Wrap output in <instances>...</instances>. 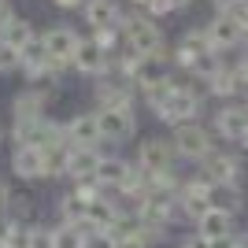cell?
Masks as SVG:
<instances>
[{
    "mask_svg": "<svg viewBox=\"0 0 248 248\" xmlns=\"http://www.w3.org/2000/svg\"><path fill=\"white\" fill-rule=\"evenodd\" d=\"M145 8H148V19H155V15H167V11H174V8H170V0H148Z\"/></svg>",
    "mask_w": 248,
    "mask_h": 248,
    "instance_id": "32",
    "label": "cell"
},
{
    "mask_svg": "<svg viewBox=\"0 0 248 248\" xmlns=\"http://www.w3.org/2000/svg\"><path fill=\"white\" fill-rule=\"evenodd\" d=\"M241 170H245V163H241V155L230 152V148H215V152L200 163V178H207L211 186H241Z\"/></svg>",
    "mask_w": 248,
    "mask_h": 248,
    "instance_id": "7",
    "label": "cell"
},
{
    "mask_svg": "<svg viewBox=\"0 0 248 248\" xmlns=\"http://www.w3.org/2000/svg\"><path fill=\"white\" fill-rule=\"evenodd\" d=\"M100 159H104V148H71V163H67L71 186H78V182H93L96 170H100Z\"/></svg>",
    "mask_w": 248,
    "mask_h": 248,
    "instance_id": "17",
    "label": "cell"
},
{
    "mask_svg": "<svg viewBox=\"0 0 248 248\" xmlns=\"http://www.w3.org/2000/svg\"><path fill=\"white\" fill-rule=\"evenodd\" d=\"M182 248H211V241H204L200 233H189V237L182 241Z\"/></svg>",
    "mask_w": 248,
    "mask_h": 248,
    "instance_id": "35",
    "label": "cell"
},
{
    "mask_svg": "<svg viewBox=\"0 0 248 248\" xmlns=\"http://www.w3.org/2000/svg\"><path fill=\"white\" fill-rule=\"evenodd\" d=\"M248 130V104H222L215 111V123H211V134L222 137V141H233L237 145Z\"/></svg>",
    "mask_w": 248,
    "mask_h": 248,
    "instance_id": "11",
    "label": "cell"
},
{
    "mask_svg": "<svg viewBox=\"0 0 248 248\" xmlns=\"http://www.w3.org/2000/svg\"><path fill=\"white\" fill-rule=\"evenodd\" d=\"M52 4H60V8H78V4H85V0H52Z\"/></svg>",
    "mask_w": 248,
    "mask_h": 248,
    "instance_id": "38",
    "label": "cell"
},
{
    "mask_svg": "<svg viewBox=\"0 0 248 248\" xmlns=\"http://www.w3.org/2000/svg\"><path fill=\"white\" fill-rule=\"evenodd\" d=\"M8 200H11V186H8V182H0V215L8 211Z\"/></svg>",
    "mask_w": 248,
    "mask_h": 248,
    "instance_id": "36",
    "label": "cell"
},
{
    "mask_svg": "<svg viewBox=\"0 0 248 248\" xmlns=\"http://www.w3.org/2000/svg\"><path fill=\"white\" fill-rule=\"evenodd\" d=\"M237 248H248V230H245V233H237Z\"/></svg>",
    "mask_w": 248,
    "mask_h": 248,
    "instance_id": "40",
    "label": "cell"
},
{
    "mask_svg": "<svg viewBox=\"0 0 248 248\" xmlns=\"http://www.w3.org/2000/svg\"><path fill=\"white\" fill-rule=\"evenodd\" d=\"M85 200L74 193V189H67L60 200H56V215H60V222H71V226H85Z\"/></svg>",
    "mask_w": 248,
    "mask_h": 248,
    "instance_id": "23",
    "label": "cell"
},
{
    "mask_svg": "<svg viewBox=\"0 0 248 248\" xmlns=\"http://www.w3.org/2000/svg\"><path fill=\"white\" fill-rule=\"evenodd\" d=\"M204 100H207V85L204 82H178V89L170 93V100L155 111L159 123H167L170 130L182 123H200V111H204Z\"/></svg>",
    "mask_w": 248,
    "mask_h": 248,
    "instance_id": "1",
    "label": "cell"
},
{
    "mask_svg": "<svg viewBox=\"0 0 248 248\" xmlns=\"http://www.w3.org/2000/svg\"><path fill=\"white\" fill-rule=\"evenodd\" d=\"M237 148H245V152H248V130H245V137L237 141Z\"/></svg>",
    "mask_w": 248,
    "mask_h": 248,
    "instance_id": "41",
    "label": "cell"
},
{
    "mask_svg": "<svg viewBox=\"0 0 248 248\" xmlns=\"http://www.w3.org/2000/svg\"><path fill=\"white\" fill-rule=\"evenodd\" d=\"M207 96H218V100H233L237 96V71L233 67H222V71L207 82Z\"/></svg>",
    "mask_w": 248,
    "mask_h": 248,
    "instance_id": "25",
    "label": "cell"
},
{
    "mask_svg": "<svg viewBox=\"0 0 248 248\" xmlns=\"http://www.w3.org/2000/svg\"><path fill=\"white\" fill-rule=\"evenodd\" d=\"M33 37H37V33H33V22H26V19H11V26H8L4 33H0V41H4V45H11L15 52H22L26 45L33 41Z\"/></svg>",
    "mask_w": 248,
    "mask_h": 248,
    "instance_id": "26",
    "label": "cell"
},
{
    "mask_svg": "<svg viewBox=\"0 0 248 248\" xmlns=\"http://www.w3.org/2000/svg\"><path fill=\"white\" fill-rule=\"evenodd\" d=\"M204 52H215L211 45H207V33L204 30H189L186 37L174 45V63L189 71V67L197 63V56H204Z\"/></svg>",
    "mask_w": 248,
    "mask_h": 248,
    "instance_id": "21",
    "label": "cell"
},
{
    "mask_svg": "<svg viewBox=\"0 0 248 248\" xmlns=\"http://www.w3.org/2000/svg\"><path fill=\"white\" fill-rule=\"evenodd\" d=\"M8 230H11V218L0 215V248H4V241H8Z\"/></svg>",
    "mask_w": 248,
    "mask_h": 248,
    "instance_id": "37",
    "label": "cell"
},
{
    "mask_svg": "<svg viewBox=\"0 0 248 248\" xmlns=\"http://www.w3.org/2000/svg\"><path fill=\"white\" fill-rule=\"evenodd\" d=\"M45 48H48V60L56 63H74V52H78V45H82V37L71 30V26H52V30L41 33Z\"/></svg>",
    "mask_w": 248,
    "mask_h": 248,
    "instance_id": "14",
    "label": "cell"
},
{
    "mask_svg": "<svg viewBox=\"0 0 248 248\" xmlns=\"http://www.w3.org/2000/svg\"><path fill=\"white\" fill-rule=\"evenodd\" d=\"M130 167H134V159H126V155H115V152H104L100 170H96V182H100L108 193H115V189L123 186V178L130 174Z\"/></svg>",
    "mask_w": 248,
    "mask_h": 248,
    "instance_id": "19",
    "label": "cell"
},
{
    "mask_svg": "<svg viewBox=\"0 0 248 248\" xmlns=\"http://www.w3.org/2000/svg\"><path fill=\"white\" fill-rule=\"evenodd\" d=\"M4 215H8L11 222H37V218H33V215H37V204H33L30 193H11Z\"/></svg>",
    "mask_w": 248,
    "mask_h": 248,
    "instance_id": "27",
    "label": "cell"
},
{
    "mask_svg": "<svg viewBox=\"0 0 248 248\" xmlns=\"http://www.w3.org/2000/svg\"><path fill=\"white\" fill-rule=\"evenodd\" d=\"M245 104H248V100H245Z\"/></svg>",
    "mask_w": 248,
    "mask_h": 248,
    "instance_id": "45",
    "label": "cell"
},
{
    "mask_svg": "<svg viewBox=\"0 0 248 248\" xmlns=\"http://www.w3.org/2000/svg\"><path fill=\"white\" fill-rule=\"evenodd\" d=\"M15 71H22L19 52L11 48V45H4V41H0V74H15Z\"/></svg>",
    "mask_w": 248,
    "mask_h": 248,
    "instance_id": "29",
    "label": "cell"
},
{
    "mask_svg": "<svg viewBox=\"0 0 248 248\" xmlns=\"http://www.w3.org/2000/svg\"><path fill=\"white\" fill-rule=\"evenodd\" d=\"M11 19H15V11H11V4L8 0H0V33L11 26Z\"/></svg>",
    "mask_w": 248,
    "mask_h": 248,
    "instance_id": "33",
    "label": "cell"
},
{
    "mask_svg": "<svg viewBox=\"0 0 248 248\" xmlns=\"http://www.w3.org/2000/svg\"><path fill=\"white\" fill-rule=\"evenodd\" d=\"M4 248H33V222H11Z\"/></svg>",
    "mask_w": 248,
    "mask_h": 248,
    "instance_id": "28",
    "label": "cell"
},
{
    "mask_svg": "<svg viewBox=\"0 0 248 248\" xmlns=\"http://www.w3.org/2000/svg\"><path fill=\"white\" fill-rule=\"evenodd\" d=\"M119 33H123V30H93V41L100 45L104 52H111L115 41H119Z\"/></svg>",
    "mask_w": 248,
    "mask_h": 248,
    "instance_id": "31",
    "label": "cell"
},
{
    "mask_svg": "<svg viewBox=\"0 0 248 248\" xmlns=\"http://www.w3.org/2000/svg\"><path fill=\"white\" fill-rule=\"evenodd\" d=\"M211 4H215V11H218V15H230V11L237 8V4H245V0H211Z\"/></svg>",
    "mask_w": 248,
    "mask_h": 248,
    "instance_id": "34",
    "label": "cell"
},
{
    "mask_svg": "<svg viewBox=\"0 0 248 248\" xmlns=\"http://www.w3.org/2000/svg\"><path fill=\"white\" fill-rule=\"evenodd\" d=\"M0 134H4V130H0Z\"/></svg>",
    "mask_w": 248,
    "mask_h": 248,
    "instance_id": "44",
    "label": "cell"
},
{
    "mask_svg": "<svg viewBox=\"0 0 248 248\" xmlns=\"http://www.w3.org/2000/svg\"><path fill=\"white\" fill-rule=\"evenodd\" d=\"M96 123H100V141H108V145H126L137 137L134 108H104V111H96Z\"/></svg>",
    "mask_w": 248,
    "mask_h": 248,
    "instance_id": "6",
    "label": "cell"
},
{
    "mask_svg": "<svg viewBox=\"0 0 248 248\" xmlns=\"http://www.w3.org/2000/svg\"><path fill=\"white\" fill-rule=\"evenodd\" d=\"M71 67L78 74H85V78H104V74H111V52H104L93 37H82Z\"/></svg>",
    "mask_w": 248,
    "mask_h": 248,
    "instance_id": "10",
    "label": "cell"
},
{
    "mask_svg": "<svg viewBox=\"0 0 248 248\" xmlns=\"http://www.w3.org/2000/svg\"><path fill=\"white\" fill-rule=\"evenodd\" d=\"M63 130H67V141H71L74 148H100V123H96V111H74L67 123H63Z\"/></svg>",
    "mask_w": 248,
    "mask_h": 248,
    "instance_id": "12",
    "label": "cell"
},
{
    "mask_svg": "<svg viewBox=\"0 0 248 248\" xmlns=\"http://www.w3.org/2000/svg\"><path fill=\"white\" fill-rule=\"evenodd\" d=\"M52 100H56V85H30V89L15 93V100H11V119H15V123L41 119V115H48Z\"/></svg>",
    "mask_w": 248,
    "mask_h": 248,
    "instance_id": "8",
    "label": "cell"
},
{
    "mask_svg": "<svg viewBox=\"0 0 248 248\" xmlns=\"http://www.w3.org/2000/svg\"><path fill=\"white\" fill-rule=\"evenodd\" d=\"M189 4H193V0H170V8H174V11L178 8H189Z\"/></svg>",
    "mask_w": 248,
    "mask_h": 248,
    "instance_id": "39",
    "label": "cell"
},
{
    "mask_svg": "<svg viewBox=\"0 0 248 248\" xmlns=\"http://www.w3.org/2000/svg\"><path fill=\"white\" fill-rule=\"evenodd\" d=\"M204 33H207V45L215 52H226V48H233V45H241V22L233 19V15H215V19L204 26Z\"/></svg>",
    "mask_w": 248,
    "mask_h": 248,
    "instance_id": "16",
    "label": "cell"
},
{
    "mask_svg": "<svg viewBox=\"0 0 248 248\" xmlns=\"http://www.w3.org/2000/svg\"><path fill=\"white\" fill-rule=\"evenodd\" d=\"M123 41L137 56H155L163 48V33H159V26L148 15H126L123 19Z\"/></svg>",
    "mask_w": 248,
    "mask_h": 248,
    "instance_id": "5",
    "label": "cell"
},
{
    "mask_svg": "<svg viewBox=\"0 0 248 248\" xmlns=\"http://www.w3.org/2000/svg\"><path fill=\"white\" fill-rule=\"evenodd\" d=\"M123 19L115 0H85V22L93 30H123Z\"/></svg>",
    "mask_w": 248,
    "mask_h": 248,
    "instance_id": "18",
    "label": "cell"
},
{
    "mask_svg": "<svg viewBox=\"0 0 248 248\" xmlns=\"http://www.w3.org/2000/svg\"><path fill=\"white\" fill-rule=\"evenodd\" d=\"M241 45H248V22H245V30H241Z\"/></svg>",
    "mask_w": 248,
    "mask_h": 248,
    "instance_id": "42",
    "label": "cell"
},
{
    "mask_svg": "<svg viewBox=\"0 0 248 248\" xmlns=\"http://www.w3.org/2000/svg\"><path fill=\"white\" fill-rule=\"evenodd\" d=\"M82 248H119L115 233H100V230H85V245Z\"/></svg>",
    "mask_w": 248,
    "mask_h": 248,
    "instance_id": "30",
    "label": "cell"
},
{
    "mask_svg": "<svg viewBox=\"0 0 248 248\" xmlns=\"http://www.w3.org/2000/svg\"><path fill=\"white\" fill-rule=\"evenodd\" d=\"M134 4H148V0H134Z\"/></svg>",
    "mask_w": 248,
    "mask_h": 248,
    "instance_id": "43",
    "label": "cell"
},
{
    "mask_svg": "<svg viewBox=\"0 0 248 248\" xmlns=\"http://www.w3.org/2000/svg\"><path fill=\"white\" fill-rule=\"evenodd\" d=\"M170 145H174L178 159H189V163H204L207 155L215 152V134L207 130L204 123H182L170 130Z\"/></svg>",
    "mask_w": 248,
    "mask_h": 248,
    "instance_id": "2",
    "label": "cell"
},
{
    "mask_svg": "<svg viewBox=\"0 0 248 248\" xmlns=\"http://www.w3.org/2000/svg\"><path fill=\"white\" fill-rule=\"evenodd\" d=\"M82 245H85V226H71V222L48 226V248H82Z\"/></svg>",
    "mask_w": 248,
    "mask_h": 248,
    "instance_id": "24",
    "label": "cell"
},
{
    "mask_svg": "<svg viewBox=\"0 0 248 248\" xmlns=\"http://www.w3.org/2000/svg\"><path fill=\"white\" fill-rule=\"evenodd\" d=\"M233 218H237V215H230V211H222V207H211V211L197 222V233H200L204 241L233 237Z\"/></svg>",
    "mask_w": 248,
    "mask_h": 248,
    "instance_id": "20",
    "label": "cell"
},
{
    "mask_svg": "<svg viewBox=\"0 0 248 248\" xmlns=\"http://www.w3.org/2000/svg\"><path fill=\"white\" fill-rule=\"evenodd\" d=\"M119 200H115V193H104L100 200H89V207H85V230H100V233H111L115 222H119Z\"/></svg>",
    "mask_w": 248,
    "mask_h": 248,
    "instance_id": "15",
    "label": "cell"
},
{
    "mask_svg": "<svg viewBox=\"0 0 248 248\" xmlns=\"http://www.w3.org/2000/svg\"><path fill=\"white\" fill-rule=\"evenodd\" d=\"M11 178L19 182H41L45 178V152L41 148H26V145H15L11 148Z\"/></svg>",
    "mask_w": 248,
    "mask_h": 248,
    "instance_id": "13",
    "label": "cell"
},
{
    "mask_svg": "<svg viewBox=\"0 0 248 248\" xmlns=\"http://www.w3.org/2000/svg\"><path fill=\"white\" fill-rule=\"evenodd\" d=\"M207 211H211V182L200 174L182 178V186H178V218L197 226Z\"/></svg>",
    "mask_w": 248,
    "mask_h": 248,
    "instance_id": "4",
    "label": "cell"
},
{
    "mask_svg": "<svg viewBox=\"0 0 248 248\" xmlns=\"http://www.w3.org/2000/svg\"><path fill=\"white\" fill-rule=\"evenodd\" d=\"M71 148L74 145H48L45 152V182H56V178H67V163H71Z\"/></svg>",
    "mask_w": 248,
    "mask_h": 248,
    "instance_id": "22",
    "label": "cell"
},
{
    "mask_svg": "<svg viewBox=\"0 0 248 248\" xmlns=\"http://www.w3.org/2000/svg\"><path fill=\"white\" fill-rule=\"evenodd\" d=\"M148 178H159V174H174L178 170V155L170 137H141L137 141V159H134Z\"/></svg>",
    "mask_w": 248,
    "mask_h": 248,
    "instance_id": "3",
    "label": "cell"
},
{
    "mask_svg": "<svg viewBox=\"0 0 248 248\" xmlns=\"http://www.w3.org/2000/svg\"><path fill=\"white\" fill-rule=\"evenodd\" d=\"M134 96H137L134 82H126L123 74H104L93 85L96 111H104V108H134Z\"/></svg>",
    "mask_w": 248,
    "mask_h": 248,
    "instance_id": "9",
    "label": "cell"
}]
</instances>
